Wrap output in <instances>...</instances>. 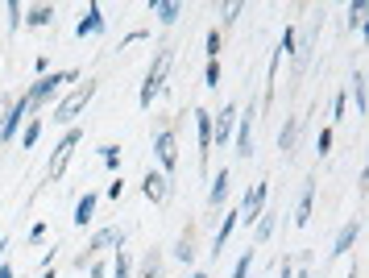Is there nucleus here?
I'll list each match as a JSON object with an SVG mask.
<instances>
[{"instance_id":"f257e3e1","label":"nucleus","mask_w":369,"mask_h":278,"mask_svg":"<svg viewBox=\"0 0 369 278\" xmlns=\"http://www.w3.org/2000/svg\"><path fill=\"white\" fill-rule=\"evenodd\" d=\"M166 71H170V50H158V58H154V67H150V75H146V83H142V96H137L142 108H150V104L158 100V92H162V83H166Z\"/></svg>"},{"instance_id":"f03ea898","label":"nucleus","mask_w":369,"mask_h":278,"mask_svg":"<svg viewBox=\"0 0 369 278\" xmlns=\"http://www.w3.org/2000/svg\"><path fill=\"white\" fill-rule=\"evenodd\" d=\"M96 96V87L91 83H83V87H75L71 96H63L58 104H54V112H50V120H58V125H75V116L83 112V104Z\"/></svg>"},{"instance_id":"7ed1b4c3","label":"nucleus","mask_w":369,"mask_h":278,"mask_svg":"<svg viewBox=\"0 0 369 278\" xmlns=\"http://www.w3.org/2000/svg\"><path fill=\"white\" fill-rule=\"evenodd\" d=\"M79 142H83V129H75V125H71V129L63 133V142L54 146V162L46 167V179H50V183H54V179H63V171H67V162H71V154H75V146H79Z\"/></svg>"},{"instance_id":"20e7f679","label":"nucleus","mask_w":369,"mask_h":278,"mask_svg":"<svg viewBox=\"0 0 369 278\" xmlns=\"http://www.w3.org/2000/svg\"><path fill=\"white\" fill-rule=\"evenodd\" d=\"M71 79H75V71H54V75H42V79L25 92V96H30V112H34V108H42L50 96H58V87H63V83H71Z\"/></svg>"},{"instance_id":"39448f33","label":"nucleus","mask_w":369,"mask_h":278,"mask_svg":"<svg viewBox=\"0 0 369 278\" xmlns=\"http://www.w3.org/2000/svg\"><path fill=\"white\" fill-rule=\"evenodd\" d=\"M266 200H270V183H254V191H245L241 220H245V224H258V220H262V212H266Z\"/></svg>"},{"instance_id":"423d86ee","label":"nucleus","mask_w":369,"mask_h":278,"mask_svg":"<svg viewBox=\"0 0 369 278\" xmlns=\"http://www.w3.org/2000/svg\"><path fill=\"white\" fill-rule=\"evenodd\" d=\"M154 154H158V162H162V171H166V179H170L175 167H179V137H175V129H162V133H158Z\"/></svg>"},{"instance_id":"0eeeda50","label":"nucleus","mask_w":369,"mask_h":278,"mask_svg":"<svg viewBox=\"0 0 369 278\" xmlns=\"http://www.w3.org/2000/svg\"><path fill=\"white\" fill-rule=\"evenodd\" d=\"M120 241H125V233H120L116 224H112V228H100V233H96V237L87 241V249H83V253L75 257V266L83 270V261H91V253H96V249H108V245H116V249H120Z\"/></svg>"},{"instance_id":"6e6552de","label":"nucleus","mask_w":369,"mask_h":278,"mask_svg":"<svg viewBox=\"0 0 369 278\" xmlns=\"http://www.w3.org/2000/svg\"><path fill=\"white\" fill-rule=\"evenodd\" d=\"M30 116V96H17V104L5 112V120H0V142H13L17 137V125Z\"/></svg>"},{"instance_id":"1a4fd4ad","label":"nucleus","mask_w":369,"mask_h":278,"mask_svg":"<svg viewBox=\"0 0 369 278\" xmlns=\"http://www.w3.org/2000/svg\"><path fill=\"white\" fill-rule=\"evenodd\" d=\"M236 129V104H224L220 116H212V146H224Z\"/></svg>"},{"instance_id":"9d476101","label":"nucleus","mask_w":369,"mask_h":278,"mask_svg":"<svg viewBox=\"0 0 369 278\" xmlns=\"http://www.w3.org/2000/svg\"><path fill=\"white\" fill-rule=\"evenodd\" d=\"M249 154H254V108L236 112V158H249Z\"/></svg>"},{"instance_id":"9b49d317","label":"nucleus","mask_w":369,"mask_h":278,"mask_svg":"<svg viewBox=\"0 0 369 278\" xmlns=\"http://www.w3.org/2000/svg\"><path fill=\"white\" fill-rule=\"evenodd\" d=\"M195 133H199V167H208V154H212V112L208 108H195Z\"/></svg>"},{"instance_id":"f8f14e48","label":"nucleus","mask_w":369,"mask_h":278,"mask_svg":"<svg viewBox=\"0 0 369 278\" xmlns=\"http://www.w3.org/2000/svg\"><path fill=\"white\" fill-rule=\"evenodd\" d=\"M142 191H146V200H150V204H166V195H170V179H166V175H158V171H146Z\"/></svg>"},{"instance_id":"ddd939ff","label":"nucleus","mask_w":369,"mask_h":278,"mask_svg":"<svg viewBox=\"0 0 369 278\" xmlns=\"http://www.w3.org/2000/svg\"><path fill=\"white\" fill-rule=\"evenodd\" d=\"M75 34H79V38H96V34H104V17H100V5H96V0L87 5V17H79Z\"/></svg>"},{"instance_id":"4468645a","label":"nucleus","mask_w":369,"mask_h":278,"mask_svg":"<svg viewBox=\"0 0 369 278\" xmlns=\"http://www.w3.org/2000/svg\"><path fill=\"white\" fill-rule=\"evenodd\" d=\"M228 183H232V171H228V167H220V171H216V179H212V187H208V204H212V208H224Z\"/></svg>"},{"instance_id":"2eb2a0df","label":"nucleus","mask_w":369,"mask_h":278,"mask_svg":"<svg viewBox=\"0 0 369 278\" xmlns=\"http://www.w3.org/2000/svg\"><path fill=\"white\" fill-rule=\"evenodd\" d=\"M311 208H315V179L303 187V195H299V212H295V224L299 228H307L311 224Z\"/></svg>"},{"instance_id":"dca6fc26","label":"nucleus","mask_w":369,"mask_h":278,"mask_svg":"<svg viewBox=\"0 0 369 278\" xmlns=\"http://www.w3.org/2000/svg\"><path fill=\"white\" fill-rule=\"evenodd\" d=\"M96 204H100V195H96V191H83V200L75 204V216H71V220H75L79 228H87L91 216H96Z\"/></svg>"},{"instance_id":"f3484780","label":"nucleus","mask_w":369,"mask_h":278,"mask_svg":"<svg viewBox=\"0 0 369 278\" xmlns=\"http://www.w3.org/2000/svg\"><path fill=\"white\" fill-rule=\"evenodd\" d=\"M357 233H361V220H348L340 233H336V245H332V257H344L348 249H353V241H357Z\"/></svg>"},{"instance_id":"a211bd4d","label":"nucleus","mask_w":369,"mask_h":278,"mask_svg":"<svg viewBox=\"0 0 369 278\" xmlns=\"http://www.w3.org/2000/svg\"><path fill=\"white\" fill-rule=\"evenodd\" d=\"M150 13H158L162 25H175L183 17V5H175V0H150Z\"/></svg>"},{"instance_id":"6ab92c4d","label":"nucleus","mask_w":369,"mask_h":278,"mask_svg":"<svg viewBox=\"0 0 369 278\" xmlns=\"http://www.w3.org/2000/svg\"><path fill=\"white\" fill-rule=\"evenodd\" d=\"M236 224H241V212H224V220H220V228H216V253L228 245V237L236 233Z\"/></svg>"},{"instance_id":"aec40b11","label":"nucleus","mask_w":369,"mask_h":278,"mask_svg":"<svg viewBox=\"0 0 369 278\" xmlns=\"http://www.w3.org/2000/svg\"><path fill=\"white\" fill-rule=\"evenodd\" d=\"M353 96H357V112H369V87H365V71L353 75Z\"/></svg>"},{"instance_id":"412c9836","label":"nucleus","mask_w":369,"mask_h":278,"mask_svg":"<svg viewBox=\"0 0 369 278\" xmlns=\"http://www.w3.org/2000/svg\"><path fill=\"white\" fill-rule=\"evenodd\" d=\"M38 137H42V116H34V120L21 129V150H34V146H38Z\"/></svg>"},{"instance_id":"4be33fe9","label":"nucleus","mask_w":369,"mask_h":278,"mask_svg":"<svg viewBox=\"0 0 369 278\" xmlns=\"http://www.w3.org/2000/svg\"><path fill=\"white\" fill-rule=\"evenodd\" d=\"M50 21H54V5H38L25 13V25H50Z\"/></svg>"},{"instance_id":"5701e85b","label":"nucleus","mask_w":369,"mask_h":278,"mask_svg":"<svg viewBox=\"0 0 369 278\" xmlns=\"http://www.w3.org/2000/svg\"><path fill=\"white\" fill-rule=\"evenodd\" d=\"M249 266H254V249H245L236 257V266H232V278H249Z\"/></svg>"},{"instance_id":"b1692460","label":"nucleus","mask_w":369,"mask_h":278,"mask_svg":"<svg viewBox=\"0 0 369 278\" xmlns=\"http://www.w3.org/2000/svg\"><path fill=\"white\" fill-rule=\"evenodd\" d=\"M100 162H104L108 171H120V150H116V146H100Z\"/></svg>"},{"instance_id":"393cba45","label":"nucleus","mask_w":369,"mask_h":278,"mask_svg":"<svg viewBox=\"0 0 369 278\" xmlns=\"http://www.w3.org/2000/svg\"><path fill=\"white\" fill-rule=\"evenodd\" d=\"M274 237V216L270 212H262V220H258V245H266Z\"/></svg>"},{"instance_id":"a878e982","label":"nucleus","mask_w":369,"mask_h":278,"mask_svg":"<svg viewBox=\"0 0 369 278\" xmlns=\"http://www.w3.org/2000/svg\"><path fill=\"white\" fill-rule=\"evenodd\" d=\"M295 129H299V116H291V120H287V129H282V154H291V150H295Z\"/></svg>"},{"instance_id":"bb28decb","label":"nucleus","mask_w":369,"mask_h":278,"mask_svg":"<svg viewBox=\"0 0 369 278\" xmlns=\"http://www.w3.org/2000/svg\"><path fill=\"white\" fill-rule=\"evenodd\" d=\"M203 83H208V87L220 83V58H208V67H203Z\"/></svg>"},{"instance_id":"cd10ccee","label":"nucleus","mask_w":369,"mask_h":278,"mask_svg":"<svg viewBox=\"0 0 369 278\" xmlns=\"http://www.w3.org/2000/svg\"><path fill=\"white\" fill-rule=\"evenodd\" d=\"M220 46H224L220 30H208V58H220Z\"/></svg>"},{"instance_id":"c85d7f7f","label":"nucleus","mask_w":369,"mask_h":278,"mask_svg":"<svg viewBox=\"0 0 369 278\" xmlns=\"http://www.w3.org/2000/svg\"><path fill=\"white\" fill-rule=\"evenodd\" d=\"M348 21H353V30L365 34V0H357V5H353V17H348Z\"/></svg>"},{"instance_id":"c756f323","label":"nucleus","mask_w":369,"mask_h":278,"mask_svg":"<svg viewBox=\"0 0 369 278\" xmlns=\"http://www.w3.org/2000/svg\"><path fill=\"white\" fill-rule=\"evenodd\" d=\"M344 104H348V92H336V100H332V120H344Z\"/></svg>"},{"instance_id":"7c9ffc66","label":"nucleus","mask_w":369,"mask_h":278,"mask_svg":"<svg viewBox=\"0 0 369 278\" xmlns=\"http://www.w3.org/2000/svg\"><path fill=\"white\" fill-rule=\"evenodd\" d=\"M332 150V129H320V137H315V154H328Z\"/></svg>"},{"instance_id":"2f4dec72","label":"nucleus","mask_w":369,"mask_h":278,"mask_svg":"<svg viewBox=\"0 0 369 278\" xmlns=\"http://www.w3.org/2000/svg\"><path fill=\"white\" fill-rule=\"evenodd\" d=\"M9 21H13V30L25 25V5H17V0H13V5H9Z\"/></svg>"},{"instance_id":"473e14b6","label":"nucleus","mask_w":369,"mask_h":278,"mask_svg":"<svg viewBox=\"0 0 369 278\" xmlns=\"http://www.w3.org/2000/svg\"><path fill=\"white\" fill-rule=\"evenodd\" d=\"M112 278H129V257L116 253V266H112Z\"/></svg>"},{"instance_id":"72a5a7b5","label":"nucleus","mask_w":369,"mask_h":278,"mask_svg":"<svg viewBox=\"0 0 369 278\" xmlns=\"http://www.w3.org/2000/svg\"><path fill=\"white\" fill-rule=\"evenodd\" d=\"M282 54H295V30H282V42H278Z\"/></svg>"},{"instance_id":"f704fd0d","label":"nucleus","mask_w":369,"mask_h":278,"mask_svg":"<svg viewBox=\"0 0 369 278\" xmlns=\"http://www.w3.org/2000/svg\"><path fill=\"white\" fill-rule=\"evenodd\" d=\"M175 257H179L183 266H191V245H187V241H179V245H175Z\"/></svg>"},{"instance_id":"c9c22d12","label":"nucleus","mask_w":369,"mask_h":278,"mask_svg":"<svg viewBox=\"0 0 369 278\" xmlns=\"http://www.w3.org/2000/svg\"><path fill=\"white\" fill-rule=\"evenodd\" d=\"M241 9H245V5H224V25H232V21L241 17Z\"/></svg>"},{"instance_id":"e433bc0d","label":"nucleus","mask_w":369,"mask_h":278,"mask_svg":"<svg viewBox=\"0 0 369 278\" xmlns=\"http://www.w3.org/2000/svg\"><path fill=\"white\" fill-rule=\"evenodd\" d=\"M120 191H125V183L112 179V183H108V200H120Z\"/></svg>"},{"instance_id":"4c0bfd02","label":"nucleus","mask_w":369,"mask_h":278,"mask_svg":"<svg viewBox=\"0 0 369 278\" xmlns=\"http://www.w3.org/2000/svg\"><path fill=\"white\" fill-rule=\"evenodd\" d=\"M87 274H91V278H108V266H104V261H91V270H87Z\"/></svg>"},{"instance_id":"58836bf2","label":"nucleus","mask_w":369,"mask_h":278,"mask_svg":"<svg viewBox=\"0 0 369 278\" xmlns=\"http://www.w3.org/2000/svg\"><path fill=\"white\" fill-rule=\"evenodd\" d=\"M42 237H46V224H34V228H30V241H34V245H38V241H42Z\"/></svg>"},{"instance_id":"ea45409f","label":"nucleus","mask_w":369,"mask_h":278,"mask_svg":"<svg viewBox=\"0 0 369 278\" xmlns=\"http://www.w3.org/2000/svg\"><path fill=\"white\" fill-rule=\"evenodd\" d=\"M0 278H13V266H5V261H0Z\"/></svg>"},{"instance_id":"a19ab883","label":"nucleus","mask_w":369,"mask_h":278,"mask_svg":"<svg viewBox=\"0 0 369 278\" xmlns=\"http://www.w3.org/2000/svg\"><path fill=\"white\" fill-rule=\"evenodd\" d=\"M38 278H54V266H46V270H42V274H38Z\"/></svg>"},{"instance_id":"79ce46f5","label":"nucleus","mask_w":369,"mask_h":278,"mask_svg":"<svg viewBox=\"0 0 369 278\" xmlns=\"http://www.w3.org/2000/svg\"><path fill=\"white\" fill-rule=\"evenodd\" d=\"M0 261H5V233H0Z\"/></svg>"},{"instance_id":"37998d69","label":"nucleus","mask_w":369,"mask_h":278,"mask_svg":"<svg viewBox=\"0 0 369 278\" xmlns=\"http://www.w3.org/2000/svg\"><path fill=\"white\" fill-rule=\"evenodd\" d=\"M191 278H208V274H199V270H195V274H191Z\"/></svg>"},{"instance_id":"c03bdc74","label":"nucleus","mask_w":369,"mask_h":278,"mask_svg":"<svg viewBox=\"0 0 369 278\" xmlns=\"http://www.w3.org/2000/svg\"><path fill=\"white\" fill-rule=\"evenodd\" d=\"M295 278H311V274H307V270H303V274H295Z\"/></svg>"},{"instance_id":"a18cd8bd","label":"nucleus","mask_w":369,"mask_h":278,"mask_svg":"<svg viewBox=\"0 0 369 278\" xmlns=\"http://www.w3.org/2000/svg\"><path fill=\"white\" fill-rule=\"evenodd\" d=\"M348 278H357V274H348Z\"/></svg>"}]
</instances>
